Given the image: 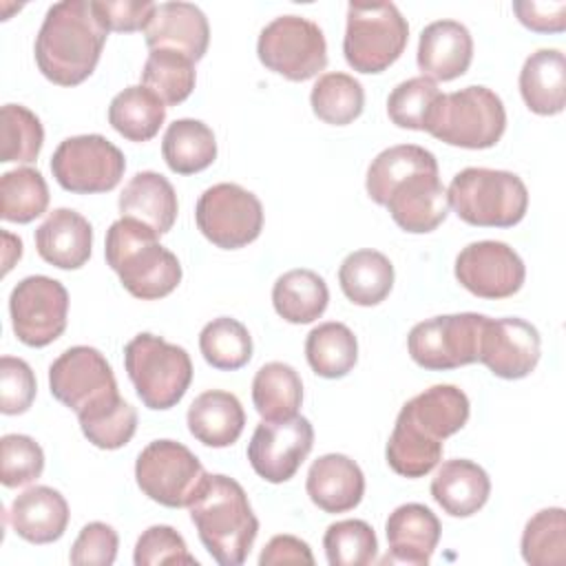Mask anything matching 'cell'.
Here are the masks:
<instances>
[{
	"label": "cell",
	"instance_id": "6da1fadb",
	"mask_svg": "<svg viewBox=\"0 0 566 566\" xmlns=\"http://www.w3.org/2000/svg\"><path fill=\"white\" fill-rule=\"evenodd\" d=\"M108 27L93 0H62L49 7L35 35V64L57 86L82 84L97 66Z\"/></svg>",
	"mask_w": 566,
	"mask_h": 566
},
{
	"label": "cell",
	"instance_id": "7a4b0ae2",
	"mask_svg": "<svg viewBox=\"0 0 566 566\" xmlns=\"http://www.w3.org/2000/svg\"><path fill=\"white\" fill-rule=\"evenodd\" d=\"M188 509L199 539L214 562L221 566L245 562L259 533V520L252 513L243 486L234 478L208 473Z\"/></svg>",
	"mask_w": 566,
	"mask_h": 566
},
{
	"label": "cell",
	"instance_id": "3957f363",
	"mask_svg": "<svg viewBox=\"0 0 566 566\" xmlns=\"http://www.w3.org/2000/svg\"><path fill=\"white\" fill-rule=\"evenodd\" d=\"M142 221L122 217L106 230L104 256L128 294L142 301L168 296L181 283L179 259Z\"/></svg>",
	"mask_w": 566,
	"mask_h": 566
},
{
	"label": "cell",
	"instance_id": "277c9868",
	"mask_svg": "<svg viewBox=\"0 0 566 566\" xmlns=\"http://www.w3.org/2000/svg\"><path fill=\"white\" fill-rule=\"evenodd\" d=\"M449 208L469 226L511 228L528 210V190L524 181L509 170L464 168L449 188Z\"/></svg>",
	"mask_w": 566,
	"mask_h": 566
},
{
	"label": "cell",
	"instance_id": "5b68a950",
	"mask_svg": "<svg viewBox=\"0 0 566 566\" xmlns=\"http://www.w3.org/2000/svg\"><path fill=\"white\" fill-rule=\"evenodd\" d=\"M424 130L449 146L482 150L502 139L506 111L500 95L491 88L467 86L438 97Z\"/></svg>",
	"mask_w": 566,
	"mask_h": 566
},
{
	"label": "cell",
	"instance_id": "8992f818",
	"mask_svg": "<svg viewBox=\"0 0 566 566\" xmlns=\"http://www.w3.org/2000/svg\"><path fill=\"white\" fill-rule=\"evenodd\" d=\"M124 367L144 407L155 411L175 407L192 380L188 352L148 332L126 343Z\"/></svg>",
	"mask_w": 566,
	"mask_h": 566
},
{
	"label": "cell",
	"instance_id": "52a82bcc",
	"mask_svg": "<svg viewBox=\"0 0 566 566\" xmlns=\"http://www.w3.org/2000/svg\"><path fill=\"white\" fill-rule=\"evenodd\" d=\"M409 24L394 2H349L343 53L358 73H382L405 51Z\"/></svg>",
	"mask_w": 566,
	"mask_h": 566
},
{
	"label": "cell",
	"instance_id": "ba28073f",
	"mask_svg": "<svg viewBox=\"0 0 566 566\" xmlns=\"http://www.w3.org/2000/svg\"><path fill=\"white\" fill-rule=\"evenodd\" d=\"M206 478L199 458L175 440H153L135 462V480L142 493L168 509L190 506Z\"/></svg>",
	"mask_w": 566,
	"mask_h": 566
},
{
	"label": "cell",
	"instance_id": "9c48e42d",
	"mask_svg": "<svg viewBox=\"0 0 566 566\" xmlns=\"http://www.w3.org/2000/svg\"><path fill=\"white\" fill-rule=\"evenodd\" d=\"M261 64L285 80L305 82L327 66V42L321 27L303 15H279L259 33Z\"/></svg>",
	"mask_w": 566,
	"mask_h": 566
},
{
	"label": "cell",
	"instance_id": "30bf717a",
	"mask_svg": "<svg viewBox=\"0 0 566 566\" xmlns=\"http://www.w3.org/2000/svg\"><path fill=\"white\" fill-rule=\"evenodd\" d=\"M199 232L221 250H239L256 241L263 230L259 197L239 184H214L197 201Z\"/></svg>",
	"mask_w": 566,
	"mask_h": 566
},
{
	"label": "cell",
	"instance_id": "8fae6325",
	"mask_svg": "<svg viewBox=\"0 0 566 566\" xmlns=\"http://www.w3.org/2000/svg\"><path fill=\"white\" fill-rule=\"evenodd\" d=\"M486 318L484 314L462 312L433 316L413 325L407 336L411 360L429 371H447L475 363Z\"/></svg>",
	"mask_w": 566,
	"mask_h": 566
},
{
	"label": "cell",
	"instance_id": "7c38bea8",
	"mask_svg": "<svg viewBox=\"0 0 566 566\" xmlns=\"http://www.w3.org/2000/svg\"><path fill=\"white\" fill-rule=\"evenodd\" d=\"M124 170V153L102 135L66 137L51 157L55 181L75 195L108 192L122 181Z\"/></svg>",
	"mask_w": 566,
	"mask_h": 566
},
{
	"label": "cell",
	"instance_id": "4fadbf2b",
	"mask_svg": "<svg viewBox=\"0 0 566 566\" xmlns=\"http://www.w3.org/2000/svg\"><path fill=\"white\" fill-rule=\"evenodd\" d=\"M9 314L20 343L46 347L66 329L69 292L57 279L44 274L27 276L11 290Z\"/></svg>",
	"mask_w": 566,
	"mask_h": 566
},
{
	"label": "cell",
	"instance_id": "5bb4252c",
	"mask_svg": "<svg viewBox=\"0 0 566 566\" xmlns=\"http://www.w3.org/2000/svg\"><path fill=\"white\" fill-rule=\"evenodd\" d=\"M49 387L53 398L75 413L119 394L111 363L88 345L69 347L51 363Z\"/></svg>",
	"mask_w": 566,
	"mask_h": 566
},
{
	"label": "cell",
	"instance_id": "9a60e30c",
	"mask_svg": "<svg viewBox=\"0 0 566 566\" xmlns=\"http://www.w3.org/2000/svg\"><path fill=\"white\" fill-rule=\"evenodd\" d=\"M314 447V429L307 418L263 420L248 442V460L259 478L272 484L287 482L301 469Z\"/></svg>",
	"mask_w": 566,
	"mask_h": 566
},
{
	"label": "cell",
	"instance_id": "2e32d148",
	"mask_svg": "<svg viewBox=\"0 0 566 566\" xmlns=\"http://www.w3.org/2000/svg\"><path fill=\"white\" fill-rule=\"evenodd\" d=\"M455 279L478 298H509L526 279L522 256L502 241H473L455 256Z\"/></svg>",
	"mask_w": 566,
	"mask_h": 566
},
{
	"label": "cell",
	"instance_id": "e0dca14e",
	"mask_svg": "<svg viewBox=\"0 0 566 566\" xmlns=\"http://www.w3.org/2000/svg\"><path fill=\"white\" fill-rule=\"evenodd\" d=\"M542 338L535 325L524 318H486L480 347L478 363H482L493 376L504 380L526 378L539 363Z\"/></svg>",
	"mask_w": 566,
	"mask_h": 566
},
{
	"label": "cell",
	"instance_id": "ac0fdd59",
	"mask_svg": "<svg viewBox=\"0 0 566 566\" xmlns=\"http://www.w3.org/2000/svg\"><path fill=\"white\" fill-rule=\"evenodd\" d=\"M394 223L411 234L433 232L449 214V197L438 170L416 172L398 181L385 201Z\"/></svg>",
	"mask_w": 566,
	"mask_h": 566
},
{
	"label": "cell",
	"instance_id": "d6986e66",
	"mask_svg": "<svg viewBox=\"0 0 566 566\" xmlns=\"http://www.w3.org/2000/svg\"><path fill=\"white\" fill-rule=\"evenodd\" d=\"M440 520L429 506L418 502L400 504L385 522L389 551L380 564L427 566L440 542Z\"/></svg>",
	"mask_w": 566,
	"mask_h": 566
},
{
	"label": "cell",
	"instance_id": "ffe728a7",
	"mask_svg": "<svg viewBox=\"0 0 566 566\" xmlns=\"http://www.w3.org/2000/svg\"><path fill=\"white\" fill-rule=\"evenodd\" d=\"M144 40L150 51L170 49L199 62L210 44L208 18L192 2H161L144 29Z\"/></svg>",
	"mask_w": 566,
	"mask_h": 566
},
{
	"label": "cell",
	"instance_id": "44dd1931",
	"mask_svg": "<svg viewBox=\"0 0 566 566\" xmlns=\"http://www.w3.org/2000/svg\"><path fill=\"white\" fill-rule=\"evenodd\" d=\"M418 69L433 82H451L467 73L473 60V38L458 20L427 24L418 40Z\"/></svg>",
	"mask_w": 566,
	"mask_h": 566
},
{
	"label": "cell",
	"instance_id": "7402d4cb",
	"mask_svg": "<svg viewBox=\"0 0 566 566\" xmlns=\"http://www.w3.org/2000/svg\"><path fill=\"white\" fill-rule=\"evenodd\" d=\"M305 491L321 511L347 513L356 509L365 495V475L352 458L325 453L312 462Z\"/></svg>",
	"mask_w": 566,
	"mask_h": 566
},
{
	"label": "cell",
	"instance_id": "603a6c76",
	"mask_svg": "<svg viewBox=\"0 0 566 566\" xmlns=\"http://www.w3.org/2000/svg\"><path fill=\"white\" fill-rule=\"evenodd\" d=\"M91 248L93 228L71 208H55L35 230L38 254L60 270L82 268L91 259Z\"/></svg>",
	"mask_w": 566,
	"mask_h": 566
},
{
	"label": "cell",
	"instance_id": "cb8c5ba5",
	"mask_svg": "<svg viewBox=\"0 0 566 566\" xmlns=\"http://www.w3.org/2000/svg\"><path fill=\"white\" fill-rule=\"evenodd\" d=\"M471 413L467 394L455 385H433L407 400L398 413L416 431L433 440H444L460 431Z\"/></svg>",
	"mask_w": 566,
	"mask_h": 566
},
{
	"label": "cell",
	"instance_id": "d4e9b609",
	"mask_svg": "<svg viewBox=\"0 0 566 566\" xmlns=\"http://www.w3.org/2000/svg\"><path fill=\"white\" fill-rule=\"evenodd\" d=\"M9 522L22 539L51 544L60 539L69 526V504L60 491L38 484L22 491L11 502Z\"/></svg>",
	"mask_w": 566,
	"mask_h": 566
},
{
	"label": "cell",
	"instance_id": "484cf974",
	"mask_svg": "<svg viewBox=\"0 0 566 566\" xmlns=\"http://www.w3.org/2000/svg\"><path fill=\"white\" fill-rule=\"evenodd\" d=\"M117 206L122 217L142 221L157 234L170 232L179 210L172 184L153 170H142L130 177L119 195Z\"/></svg>",
	"mask_w": 566,
	"mask_h": 566
},
{
	"label": "cell",
	"instance_id": "4316f807",
	"mask_svg": "<svg viewBox=\"0 0 566 566\" xmlns=\"http://www.w3.org/2000/svg\"><path fill=\"white\" fill-rule=\"evenodd\" d=\"M186 422L195 440L212 449H223L239 440L245 427V411L234 394L210 389L192 400Z\"/></svg>",
	"mask_w": 566,
	"mask_h": 566
},
{
	"label": "cell",
	"instance_id": "83f0119b",
	"mask_svg": "<svg viewBox=\"0 0 566 566\" xmlns=\"http://www.w3.org/2000/svg\"><path fill=\"white\" fill-rule=\"evenodd\" d=\"M491 495L489 473L471 460H447L431 480V497L451 517H471Z\"/></svg>",
	"mask_w": 566,
	"mask_h": 566
},
{
	"label": "cell",
	"instance_id": "f1b7e54d",
	"mask_svg": "<svg viewBox=\"0 0 566 566\" xmlns=\"http://www.w3.org/2000/svg\"><path fill=\"white\" fill-rule=\"evenodd\" d=\"M520 93L535 115H557L566 106V57L559 49H537L520 71Z\"/></svg>",
	"mask_w": 566,
	"mask_h": 566
},
{
	"label": "cell",
	"instance_id": "f546056e",
	"mask_svg": "<svg viewBox=\"0 0 566 566\" xmlns=\"http://www.w3.org/2000/svg\"><path fill=\"white\" fill-rule=\"evenodd\" d=\"M329 303V290L314 270H290L274 281L272 305L276 314L294 325H305L323 316Z\"/></svg>",
	"mask_w": 566,
	"mask_h": 566
},
{
	"label": "cell",
	"instance_id": "4dcf8cb0",
	"mask_svg": "<svg viewBox=\"0 0 566 566\" xmlns=\"http://www.w3.org/2000/svg\"><path fill=\"white\" fill-rule=\"evenodd\" d=\"M343 294L360 307L382 303L394 287V265L378 250H356L338 268Z\"/></svg>",
	"mask_w": 566,
	"mask_h": 566
},
{
	"label": "cell",
	"instance_id": "1f68e13d",
	"mask_svg": "<svg viewBox=\"0 0 566 566\" xmlns=\"http://www.w3.org/2000/svg\"><path fill=\"white\" fill-rule=\"evenodd\" d=\"M161 155L177 175H195L217 159V139L201 119H175L161 139Z\"/></svg>",
	"mask_w": 566,
	"mask_h": 566
},
{
	"label": "cell",
	"instance_id": "d6a6232c",
	"mask_svg": "<svg viewBox=\"0 0 566 566\" xmlns=\"http://www.w3.org/2000/svg\"><path fill=\"white\" fill-rule=\"evenodd\" d=\"M166 119V104L144 84L126 86L108 106V124L128 142L153 139Z\"/></svg>",
	"mask_w": 566,
	"mask_h": 566
},
{
	"label": "cell",
	"instance_id": "836d02e7",
	"mask_svg": "<svg viewBox=\"0 0 566 566\" xmlns=\"http://www.w3.org/2000/svg\"><path fill=\"white\" fill-rule=\"evenodd\" d=\"M252 402L263 420H287L298 416L303 402V382L287 363H265L252 380Z\"/></svg>",
	"mask_w": 566,
	"mask_h": 566
},
{
	"label": "cell",
	"instance_id": "e575fe53",
	"mask_svg": "<svg viewBox=\"0 0 566 566\" xmlns=\"http://www.w3.org/2000/svg\"><path fill=\"white\" fill-rule=\"evenodd\" d=\"M431 170H438V161L431 150L416 144L391 146L371 159L365 177V188L374 203L385 206L389 190L398 181L407 179L409 175L431 172Z\"/></svg>",
	"mask_w": 566,
	"mask_h": 566
},
{
	"label": "cell",
	"instance_id": "d590c367",
	"mask_svg": "<svg viewBox=\"0 0 566 566\" xmlns=\"http://www.w3.org/2000/svg\"><path fill=\"white\" fill-rule=\"evenodd\" d=\"M305 358L321 378H343L358 360V340L345 323L327 321L305 338Z\"/></svg>",
	"mask_w": 566,
	"mask_h": 566
},
{
	"label": "cell",
	"instance_id": "8d00e7d4",
	"mask_svg": "<svg viewBox=\"0 0 566 566\" xmlns=\"http://www.w3.org/2000/svg\"><path fill=\"white\" fill-rule=\"evenodd\" d=\"M84 438L97 449H119L137 431V411L119 394L77 413Z\"/></svg>",
	"mask_w": 566,
	"mask_h": 566
},
{
	"label": "cell",
	"instance_id": "74e56055",
	"mask_svg": "<svg viewBox=\"0 0 566 566\" xmlns=\"http://www.w3.org/2000/svg\"><path fill=\"white\" fill-rule=\"evenodd\" d=\"M312 111L318 119L332 126H347L360 117L365 108L363 84L347 73H323L310 93Z\"/></svg>",
	"mask_w": 566,
	"mask_h": 566
},
{
	"label": "cell",
	"instance_id": "f35d334b",
	"mask_svg": "<svg viewBox=\"0 0 566 566\" xmlns=\"http://www.w3.org/2000/svg\"><path fill=\"white\" fill-rule=\"evenodd\" d=\"M197 82L195 62L170 49L148 53L142 69V84L150 88L166 106H177L190 97Z\"/></svg>",
	"mask_w": 566,
	"mask_h": 566
},
{
	"label": "cell",
	"instance_id": "ab89813d",
	"mask_svg": "<svg viewBox=\"0 0 566 566\" xmlns=\"http://www.w3.org/2000/svg\"><path fill=\"white\" fill-rule=\"evenodd\" d=\"M385 458L394 473L409 480L424 478L438 467L442 458V440L427 438L402 418H396L394 431L387 440Z\"/></svg>",
	"mask_w": 566,
	"mask_h": 566
},
{
	"label": "cell",
	"instance_id": "60d3db41",
	"mask_svg": "<svg viewBox=\"0 0 566 566\" xmlns=\"http://www.w3.org/2000/svg\"><path fill=\"white\" fill-rule=\"evenodd\" d=\"M49 186L40 170L22 166L0 177V214L4 221L29 223L46 212Z\"/></svg>",
	"mask_w": 566,
	"mask_h": 566
},
{
	"label": "cell",
	"instance_id": "b9f144b4",
	"mask_svg": "<svg viewBox=\"0 0 566 566\" xmlns=\"http://www.w3.org/2000/svg\"><path fill=\"white\" fill-rule=\"evenodd\" d=\"M199 349L208 365L221 371H234L252 358V336L243 323L230 316H219L199 334Z\"/></svg>",
	"mask_w": 566,
	"mask_h": 566
},
{
	"label": "cell",
	"instance_id": "7bdbcfd3",
	"mask_svg": "<svg viewBox=\"0 0 566 566\" xmlns=\"http://www.w3.org/2000/svg\"><path fill=\"white\" fill-rule=\"evenodd\" d=\"M522 557L531 566H562L566 562L564 509H542L526 522L522 533Z\"/></svg>",
	"mask_w": 566,
	"mask_h": 566
},
{
	"label": "cell",
	"instance_id": "ee69618b",
	"mask_svg": "<svg viewBox=\"0 0 566 566\" xmlns=\"http://www.w3.org/2000/svg\"><path fill=\"white\" fill-rule=\"evenodd\" d=\"M44 144L40 117L22 104H4L0 111V161L31 164Z\"/></svg>",
	"mask_w": 566,
	"mask_h": 566
},
{
	"label": "cell",
	"instance_id": "f6af8a7d",
	"mask_svg": "<svg viewBox=\"0 0 566 566\" xmlns=\"http://www.w3.org/2000/svg\"><path fill=\"white\" fill-rule=\"evenodd\" d=\"M323 548L329 566H367L376 562L378 539L365 520H340L327 526Z\"/></svg>",
	"mask_w": 566,
	"mask_h": 566
},
{
	"label": "cell",
	"instance_id": "bcb514c9",
	"mask_svg": "<svg viewBox=\"0 0 566 566\" xmlns=\"http://www.w3.org/2000/svg\"><path fill=\"white\" fill-rule=\"evenodd\" d=\"M440 88L433 80L418 75L400 82L387 97V115L398 128L424 130L433 104L440 97Z\"/></svg>",
	"mask_w": 566,
	"mask_h": 566
},
{
	"label": "cell",
	"instance_id": "7dc6e473",
	"mask_svg": "<svg viewBox=\"0 0 566 566\" xmlns=\"http://www.w3.org/2000/svg\"><path fill=\"white\" fill-rule=\"evenodd\" d=\"M44 471L42 447L24 433H7L0 440V482L9 489L31 484Z\"/></svg>",
	"mask_w": 566,
	"mask_h": 566
},
{
	"label": "cell",
	"instance_id": "c3c4849f",
	"mask_svg": "<svg viewBox=\"0 0 566 566\" xmlns=\"http://www.w3.org/2000/svg\"><path fill=\"white\" fill-rule=\"evenodd\" d=\"M135 566H161V564H195L197 557L190 555L184 537L166 524H155L146 528L137 544L133 555Z\"/></svg>",
	"mask_w": 566,
	"mask_h": 566
},
{
	"label": "cell",
	"instance_id": "681fc988",
	"mask_svg": "<svg viewBox=\"0 0 566 566\" xmlns=\"http://www.w3.org/2000/svg\"><path fill=\"white\" fill-rule=\"evenodd\" d=\"M35 376L22 358H0V411L4 416L29 411L35 400Z\"/></svg>",
	"mask_w": 566,
	"mask_h": 566
},
{
	"label": "cell",
	"instance_id": "f907efd6",
	"mask_svg": "<svg viewBox=\"0 0 566 566\" xmlns=\"http://www.w3.org/2000/svg\"><path fill=\"white\" fill-rule=\"evenodd\" d=\"M119 537L111 524L88 522L75 537L69 559L75 566H111L117 557Z\"/></svg>",
	"mask_w": 566,
	"mask_h": 566
},
{
	"label": "cell",
	"instance_id": "816d5d0a",
	"mask_svg": "<svg viewBox=\"0 0 566 566\" xmlns=\"http://www.w3.org/2000/svg\"><path fill=\"white\" fill-rule=\"evenodd\" d=\"M108 31H144L157 9L150 0H93Z\"/></svg>",
	"mask_w": 566,
	"mask_h": 566
},
{
	"label": "cell",
	"instance_id": "f5cc1de1",
	"mask_svg": "<svg viewBox=\"0 0 566 566\" xmlns=\"http://www.w3.org/2000/svg\"><path fill=\"white\" fill-rule=\"evenodd\" d=\"M513 11L517 20L537 33H562L566 29V2H535V0H515Z\"/></svg>",
	"mask_w": 566,
	"mask_h": 566
},
{
	"label": "cell",
	"instance_id": "db71d44e",
	"mask_svg": "<svg viewBox=\"0 0 566 566\" xmlns=\"http://www.w3.org/2000/svg\"><path fill=\"white\" fill-rule=\"evenodd\" d=\"M261 566H274V564H314V555L307 542L294 537V535H274L259 555Z\"/></svg>",
	"mask_w": 566,
	"mask_h": 566
},
{
	"label": "cell",
	"instance_id": "11a10c76",
	"mask_svg": "<svg viewBox=\"0 0 566 566\" xmlns=\"http://www.w3.org/2000/svg\"><path fill=\"white\" fill-rule=\"evenodd\" d=\"M4 239V274L13 268V261H18L22 256V241L9 232H2Z\"/></svg>",
	"mask_w": 566,
	"mask_h": 566
}]
</instances>
